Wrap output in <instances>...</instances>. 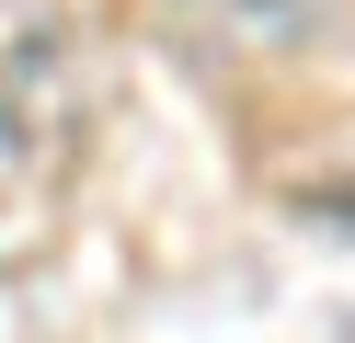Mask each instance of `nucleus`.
<instances>
[{"mask_svg": "<svg viewBox=\"0 0 355 343\" xmlns=\"http://www.w3.org/2000/svg\"><path fill=\"white\" fill-rule=\"evenodd\" d=\"M218 12H230V23H252V35H309V23H321V0H218Z\"/></svg>", "mask_w": 355, "mask_h": 343, "instance_id": "f03ea898", "label": "nucleus"}, {"mask_svg": "<svg viewBox=\"0 0 355 343\" xmlns=\"http://www.w3.org/2000/svg\"><path fill=\"white\" fill-rule=\"evenodd\" d=\"M80 137V46L58 0H0V149L58 160Z\"/></svg>", "mask_w": 355, "mask_h": 343, "instance_id": "f257e3e1", "label": "nucleus"}]
</instances>
